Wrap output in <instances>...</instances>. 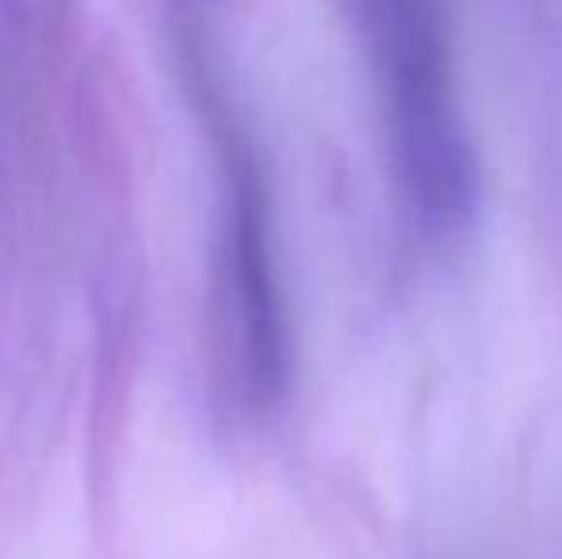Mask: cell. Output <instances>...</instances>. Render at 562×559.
Segmentation results:
<instances>
[{
	"label": "cell",
	"instance_id": "1",
	"mask_svg": "<svg viewBox=\"0 0 562 559\" xmlns=\"http://www.w3.org/2000/svg\"><path fill=\"white\" fill-rule=\"evenodd\" d=\"M360 4L406 200L429 231H456L474 203V154L440 0Z\"/></svg>",
	"mask_w": 562,
	"mask_h": 559
}]
</instances>
